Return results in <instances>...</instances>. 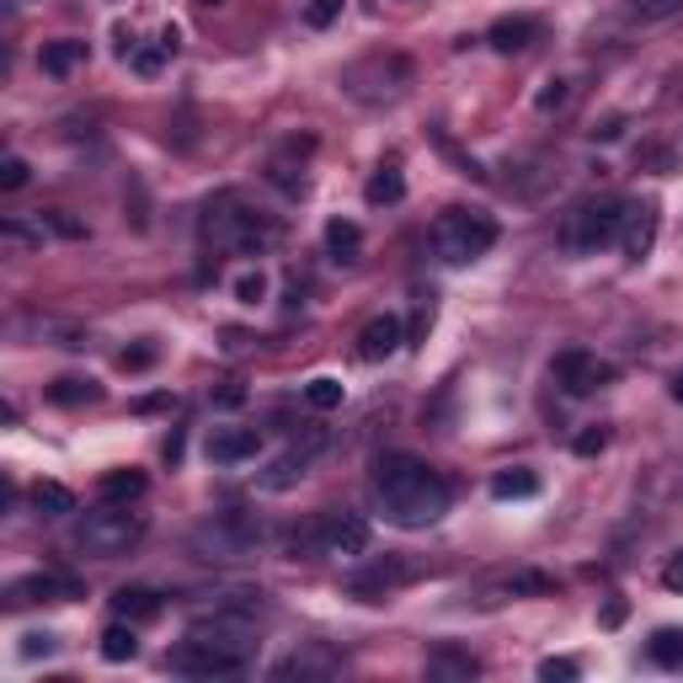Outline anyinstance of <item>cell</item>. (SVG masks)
Instances as JSON below:
<instances>
[{"label": "cell", "mask_w": 683, "mask_h": 683, "mask_svg": "<svg viewBox=\"0 0 683 683\" xmlns=\"http://www.w3.org/2000/svg\"><path fill=\"white\" fill-rule=\"evenodd\" d=\"M374 502H379V513L390 518V523H401V529H428L438 523L443 513H448V481L438 476L428 459H412V454H384L379 465H374Z\"/></svg>", "instance_id": "6da1fadb"}, {"label": "cell", "mask_w": 683, "mask_h": 683, "mask_svg": "<svg viewBox=\"0 0 683 683\" xmlns=\"http://www.w3.org/2000/svg\"><path fill=\"white\" fill-rule=\"evenodd\" d=\"M198 230H203V246L225 251V256H246V251H267V246H273V225H262L246 203H241V198H230V192L208 198V208H203Z\"/></svg>", "instance_id": "7a4b0ae2"}, {"label": "cell", "mask_w": 683, "mask_h": 683, "mask_svg": "<svg viewBox=\"0 0 683 683\" xmlns=\"http://www.w3.org/2000/svg\"><path fill=\"white\" fill-rule=\"evenodd\" d=\"M492 246H497V219L481 208H443L433 219V251L448 267H470Z\"/></svg>", "instance_id": "3957f363"}, {"label": "cell", "mask_w": 683, "mask_h": 683, "mask_svg": "<svg viewBox=\"0 0 683 683\" xmlns=\"http://www.w3.org/2000/svg\"><path fill=\"white\" fill-rule=\"evenodd\" d=\"M144 540V513H134L128 502H102L97 513H86L80 518V529H75V545L86 551V556H128L134 545Z\"/></svg>", "instance_id": "277c9868"}, {"label": "cell", "mask_w": 683, "mask_h": 683, "mask_svg": "<svg viewBox=\"0 0 683 683\" xmlns=\"http://www.w3.org/2000/svg\"><path fill=\"white\" fill-rule=\"evenodd\" d=\"M262 545V529L251 523L246 513H214L208 523H198L187 534V551L198 560H214V566H230V560H251Z\"/></svg>", "instance_id": "5b68a950"}, {"label": "cell", "mask_w": 683, "mask_h": 683, "mask_svg": "<svg viewBox=\"0 0 683 683\" xmlns=\"http://www.w3.org/2000/svg\"><path fill=\"white\" fill-rule=\"evenodd\" d=\"M620 214H624L620 198H587V203H577V208L566 214V230H560L566 251L593 256V251H604L609 241H620Z\"/></svg>", "instance_id": "8992f818"}, {"label": "cell", "mask_w": 683, "mask_h": 683, "mask_svg": "<svg viewBox=\"0 0 683 683\" xmlns=\"http://www.w3.org/2000/svg\"><path fill=\"white\" fill-rule=\"evenodd\" d=\"M187 635L203 641V646H219V652H230V657H241V662L256 657V620H251V609H241V604L192 620L187 624Z\"/></svg>", "instance_id": "52a82bcc"}, {"label": "cell", "mask_w": 683, "mask_h": 683, "mask_svg": "<svg viewBox=\"0 0 683 683\" xmlns=\"http://www.w3.org/2000/svg\"><path fill=\"white\" fill-rule=\"evenodd\" d=\"M342 86H347L358 102H395V97L412 86V60H401V54L358 60L347 75H342Z\"/></svg>", "instance_id": "ba28073f"}, {"label": "cell", "mask_w": 683, "mask_h": 683, "mask_svg": "<svg viewBox=\"0 0 683 683\" xmlns=\"http://www.w3.org/2000/svg\"><path fill=\"white\" fill-rule=\"evenodd\" d=\"M166 668H172V673H182V679H241L251 662H241V657H230V652L203 646V641H192V635H187L182 646L166 657Z\"/></svg>", "instance_id": "9c48e42d"}, {"label": "cell", "mask_w": 683, "mask_h": 683, "mask_svg": "<svg viewBox=\"0 0 683 683\" xmlns=\"http://www.w3.org/2000/svg\"><path fill=\"white\" fill-rule=\"evenodd\" d=\"M551 374H556V384L566 390V395H593L598 384H609V379H615V369H609V364H598V358H593V353H582V347H566V353H556Z\"/></svg>", "instance_id": "30bf717a"}, {"label": "cell", "mask_w": 683, "mask_h": 683, "mask_svg": "<svg viewBox=\"0 0 683 683\" xmlns=\"http://www.w3.org/2000/svg\"><path fill=\"white\" fill-rule=\"evenodd\" d=\"M657 225H662V208H657V198L624 203V214H620V251L630 256V262H641L646 251L657 246Z\"/></svg>", "instance_id": "8fae6325"}, {"label": "cell", "mask_w": 683, "mask_h": 683, "mask_svg": "<svg viewBox=\"0 0 683 683\" xmlns=\"http://www.w3.org/2000/svg\"><path fill=\"white\" fill-rule=\"evenodd\" d=\"M320 545L326 556H342V560H358L369 551V523L358 513H320Z\"/></svg>", "instance_id": "7c38bea8"}, {"label": "cell", "mask_w": 683, "mask_h": 683, "mask_svg": "<svg viewBox=\"0 0 683 683\" xmlns=\"http://www.w3.org/2000/svg\"><path fill=\"white\" fill-rule=\"evenodd\" d=\"M320 448H326V433H305L300 443H289L273 465H267V476H262V486L267 492H283V486H294L305 470H311L315 459H320Z\"/></svg>", "instance_id": "4fadbf2b"}, {"label": "cell", "mask_w": 683, "mask_h": 683, "mask_svg": "<svg viewBox=\"0 0 683 683\" xmlns=\"http://www.w3.org/2000/svg\"><path fill=\"white\" fill-rule=\"evenodd\" d=\"M11 598L16 604H75V598H86V582L69 571H38V577H22L11 587Z\"/></svg>", "instance_id": "5bb4252c"}, {"label": "cell", "mask_w": 683, "mask_h": 683, "mask_svg": "<svg viewBox=\"0 0 683 683\" xmlns=\"http://www.w3.org/2000/svg\"><path fill=\"white\" fill-rule=\"evenodd\" d=\"M337 673H342V657L326 646H305V652L273 662V679H337Z\"/></svg>", "instance_id": "9a60e30c"}, {"label": "cell", "mask_w": 683, "mask_h": 683, "mask_svg": "<svg viewBox=\"0 0 683 683\" xmlns=\"http://www.w3.org/2000/svg\"><path fill=\"white\" fill-rule=\"evenodd\" d=\"M417 577V566H401V560H379L369 571H358V577H347V593H358V598H384L390 587H401V582H412Z\"/></svg>", "instance_id": "2e32d148"}, {"label": "cell", "mask_w": 683, "mask_h": 683, "mask_svg": "<svg viewBox=\"0 0 683 683\" xmlns=\"http://www.w3.org/2000/svg\"><path fill=\"white\" fill-rule=\"evenodd\" d=\"M256 448H262V438L251 428H219L208 438V459L214 465H246V459H256Z\"/></svg>", "instance_id": "e0dca14e"}, {"label": "cell", "mask_w": 683, "mask_h": 683, "mask_svg": "<svg viewBox=\"0 0 683 683\" xmlns=\"http://www.w3.org/2000/svg\"><path fill=\"white\" fill-rule=\"evenodd\" d=\"M395 347H401V320L395 315H374L369 326L358 331V358H369V364L390 358Z\"/></svg>", "instance_id": "ac0fdd59"}, {"label": "cell", "mask_w": 683, "mask_h": 683, "mask_svg": "<svg viewBox=\"0 0 683 683\" xmlns=\"http://www.w3.org/2000/svg\"><path fill=\"white\" fill-rule=\"evenodd\" d=\"M540 38V22L534 16H502L492 22V33H486V43L497 49V54H518V49H529Z\"/></svg>", "instance_id": "d6986e66"}, {"label": "cell", "mask_w": 683, "mask_h": 683, "mask_svg": "<svg viewBox=\"0 0 683 683\" xmlns=\"http://www.w3.org/2000/svg\"><path fill=\"white\" fill-rule=\"evenodd\" d=\"M80 64H86V43H80V38H54V43H43V49H38V69H43V75H54V80L75 75Z\"/></svg>", "instance_id": "ffe728a7"}, {"label": "cell", "mask_w": 683, "mask_h": 683, "mask_svg": "<svg viewBox=\"0 0 683 683\" xmlns=\"http://www.w3.org/2000/svg\"><path fill=\"white\" fill-rule=\"evenodd\" d=\"M107 604H113V615L128 624H150L161 615V593H150V587H118Z\"/></svg>", "instance_id": "44dd1931"}, {"label": "cell", "mask_w": 683, "mask_h": 683, "mask_svg": "<svg viewBox=\"0 0 683 683\" xmlns=\"http://www.w3.org/2000/svg\"><path fill=\"white\" fill-rule=\"evenodd\" d=\"M481 673V662L470 657V652H459V646H438L433 657H428V679H459L470 683Z\"/></svg>", "instance_id": "7402d4cb"}, {"label": "cell", "mask_w": 683, "mask_h": 683, "mask_svg": "<svg viewBox=\"0 0 683 683\" xmlns=\"http://www.w3.org/2000/svg\"><path fill=\"white\" fill-rule=\"evenodd\" d=\"M326 246L337 262H358V251H364V230L353 225V219H331L326 225Z\"/></svg>", "instance_id": "603a6c76"}, {"label": "cell", "mask_w": 683, "mask_h": 683, "mask_svg": "<svg viewBox=\"0 0 683 683\" xmlns=\"http://www.w3.org/2000/svg\"><path fill=\"white\" fill-rule=\"evenodd\" d=\"M364 198H369L374 208H384V203H401L406 198V177H401V166H379L364 187Z\"/></svg>", "instance_id": "cb8c5ba5"}, {"label": "cell", "mask_w": 683, "mask_h": 683, "mask_svg": "<svg viewBox=\"0 0 683 683\" xmlns=\"http://www.w3.org/2000/svg\"><path fill=\"white\" fill-rule=\"evenodd\" d=\"M102 657H107V662H134V657H139V641H134V624H107V630H102Z\"/></svg>", "instance_id": "d4e9b609"}, {"label": "cell", "mask_w": 683, "mask_h": 683, "mask_svg": "<svg viewBox=\"0 0 683 683\" xmlns=\"http://www.w3.org/2000/svg\"><path fill=\"white\" fill-rule=\"evenodd\" d=\"M33 507L49 513V518H64V513H75V492L60 486V481H38V486H33Z\"/></svg>", "instance_id": "484cf974"}, {"label": "cell", "mask_w": 683, "mask_h": 683, "mask_svg": "<svg viewBox=\"0 0 683 683\" xmlns=\"http://www.w3.org/2000/svg\"><path fill=\"white\" fill-rule=\"evenodd\" d=\"M540 492V476L534 470H502V476H492V497L507 502V497H534Z\"/></svg>", "instance_id": "4316f807"}, {"label": "cell", "mask_w": 683, "mask_h": 683, "mask_svg": "<svg viewBox=\"0 0 683 683\" xmlns=\"http://www.w3.org/2000/svg\"><path fill=\"white\" fill-rule=\"evenodd\" d=\"M102 502H134V497H144V476L139 470H113V476H102Z\"/></svg>", "instance_id": "83f0119b"}, {"label": "cell", "mask_w": 683, "mask_h": 683, "mask_svg": "<svg viewBox=\"0 0 683 683\" xmlns=\"http://www.w3.org/2000/svg\"><path fill=\"white\" fill-rule=\"evenodd\" d=\"M497 593L507 598H523V593H556V582L545 577V571H513V577H502Z\"/></svg>", "instance_id": "f1b7e54d"}, {"label": "cell", "mask_w": 683, "mask_h": 683, "mask_svg": "<svg viewBox=\"0 0 683 683\" xmlns=\"http://www.w3.org/2000/svg\"><path fill=\"white\" fill-rule=\"evenodd\" d=\"M646 652H652L657 668H683V630H657Z\"/></svg>", "instance_id": "f546056e"}, {"label": "cell", "mask_w": 683, "mask_h": 683, "mask_svg": "<svg viewBox=\"0 0 683 683\" xmlns=\"http://www.w3.org/2000/svg\"><path fill=\"white\" fill-rule=\"evenodd\" d=\"M305 401H311L315 412H337L342 406V379H331V374H320L305 384Z\"/></svg>", "instance_id": "4dcf8cb0"}, {"label": "cell", "mask_w": 683, "mask_h": 683, "mask_svg": "<svg viewBox=\"0 0 683 683\" xmlns=\"http://www.w3.org/2000/svg\"><path fill=\"white\" fill-rule=\"evenodd\" d=\"M49 395H54V401H60V406H80V401H97V395H102V390H97V384H91V379H60V384H54V390H49Z\"/></svg>", "instance_id": "1f68e13d"}, {"label": "cell", "mask_w": 683, "mask_h": 683, "mask_svg": "<svg viewBox=\"0 0 683 683\" xmlns=\"http://www.w3.org/2000/svg\"><path fill=\"white\" fill-rule=\"evenodd\" d=\"M0 241H5V246H43V225H38V230H27V225H16V219H5V225H0Z\"/></svg>", "instance_id": "d6a6232c"}, {"label": "cell", "mask_w": 683, "mask_h": 683, "mask_svg": "<svg viewBox=\"0 0 683 683\" xmlns=\"http://www.w3.org/2000/svg\"><path fill=\"white\" fill-rule=\"evenodd\" d=\"M577 673H582V668H577L571 657H545V662H540V679L545 683H571Z\"/></svg>", "instance_id": "836d02e7"}, {"label": "cell", "mask_w": 683, "mask_h": 683, "mask_svg": "<svg viewBox=\"0 0 683 683\" xmlns=\"http://www.w3.org/2000/svg\"><path fill=\"white\" fill-rule=\"evenodd\" d=\"M337 16H342V0H311V5H305V22H311V27H331Z\"/></svg>", "instance_id": "e575fe53"}, {"label": "cell", "mask_w": 683, "mask_h": 683, "mask_svg": "<svg viewBox=\"0 0 683 683\" xmlns=\"http://www.w3.org/2000/svg\"><path fill=\"white\" fill-rule=\"evenodd\" d=\"M236 300H241V305H256V300H267V278H262V273H246V278H236Z\"/></svg>", "instance_id": "d590c367"}, {"label": "cell", "mask_w": 683, "mask_h": 683, "mask_svg": "<svg viewBox=\"0 0 683 683\" xmlns=\"http://www.w3.org/2000/svg\"><path fill=\"white\" fill-rule=\"evenodd\" d=\"M22 182H27V161H22V155H5V161H0V187L16 192Z\"/></svg>", "instance_id": "8d00e7d4"}, {"label": "cell", "mask_w": 683, "mask_h": 683, "mask_svg": "<svg viewBox=\"0 0 683 683\" xmlns=\"http://www.w3.org/2000/svg\"><path fill=\"white\" fill-rule=\"evenodd\" d=\"M38 652H43V657H54V652H60V641H54L49 630H33V635H22V657H38Z\"/></svg>", "instance_id": "74e56055"}, {"label": "cell", "mask_w": 683, "mask_h": 683, "mask_svg": "<svg viewBox=\"0 0 683 683\" xmlns=\"http://www.w3.org/2000/svg\"><path fill=\"white\" fill-rule=\"evenodd\" d=\"M161 60H172V49H166V43H155V49L134 54V69H139V75H155V69H161Z\"/></svg>", "instance_id": "f35d334b"}, {"label": "cell", "mask_w": 683, "mask_h": 683, "mask_svg": "<svg viewBox=\"0 0 683 683\" xmlns=\"http://www.w3.org/2000/svg\"><path fill=\"white\" fill-rule=\"evenodd\" d=\"M609 448V428H587V433H577V454H604Z\"/></svg>", "instance_id": "ab89813d"}, {"label": "cell", "mask_w": 683, "mask_h": 683, "mask_svg": "<svg viewBox=\"0 0 683 683\" xmlns=\"http://www.w3.org/2000/svg\"><path fill=\"white\" fill-rule=\"evenodd\" d=\"M662 587H668V593H683V551L662 566Z\"/></svg>", "instance_id": "60d3db41"}, {"label": "cell", "mask_w": 683, "mask_h": 683, "mask_svg": "<svg viewBox=\"0 0 683 683\" xmlns=\"http://www.w3.org/2000/svg\"><path fill=\"white\" fill-rule=\"evenodd\" d=\"M566 107V80H551V91H540V113H556Z\"/></svg>", "instance_id": "b9f144b4"}, {"label": "cell", "mask_w": 683, "mask_h": 683, "mask_svg": "<svg viewBox=\"0 0 683 683\" xmlns=\"http://www.w3.org/2000/svg\"><path fill=\"white\" fill-rule=\"evenodd\" d=\"M150 358H155V347H134V353H124L118 364H124V369H144Z\"/></svg>", "instance_id": "7bdbcfd3"}, {"label": "cell", "mask_w": 683, "mask_h": 683, "mask_svg": "<svg viewBox=\"0 0 683 683\" xmlns=\"http://www.w3.org/2000/svg\"><path fill=\"white\" fill-rule=\"evenodd\" d=\"M683 0H641V11H646V16H668V11H679Z\"/></svg>", "instance_id": "ee69618b"}, {"label": "cell", "mask_w": 683, "mask_h": 683, "mask_svg": "<svg viewBox=\"0 0 683 683\" xmlns=\"http://www.w3.org/2000/svg\"><path fill=\"white\" fill-rule=\"evenodd\" d=\"M241 401H246L241 384H225V390H219V406H241Z\"/></svg>", "instance_id": "f6af8a7d"}, {"label": "cell", "mask_w": 683, "mask_h": 683, "mask_svg": "<svg viewBox=\"0 0 683 683\" xmlns=\"http://www.w3.org/2000/svg\"><path fill=\"white\" fill-rule=\"evenodd\" d=\"M620 118H604V128H593V139H620Z\"/></svg>", "instance_id": "bcb514c9"}, {"label": "cell", "mask_w": 683, "mask_h": 683, "mask_svg": "<svg viewBox=\"0 0 683 683\" xmlns=\"http://www.w3.org/2000/svg\"><path fill=\"white\" fill-rule=\"evenodd\" d=\"M673 401H679V406H683V374H679V379H673Z\"/></svg>", "instance_id": "7dc6e473"}, {"label": "cell", "mask_w": 683, "mask_h": 683, "mask_svg": "<svg viewBox=\"0 0 683 683\" xmlns=\"http://www.w3.org/2000/svg\"><path fill=\"white\" fill-rule=\"evenodd\" d=\"M198 5H219V0H198Z\"/></svg>", "instance_id": "c3c4849f"}, {"label": "cell", "mask_w": 683, "mask_h": 683, "mask_svg": "<svg viewBox=\"0 0 683 683\" xmlns=\"http://www.w3.org/2000/svg\"><path fill=\"white\" fill-rule=\"evenodd\" d=\"M11 5H22V0H11Z\"/></svg>", "instance_id": "681fc988"}]
</instances>
